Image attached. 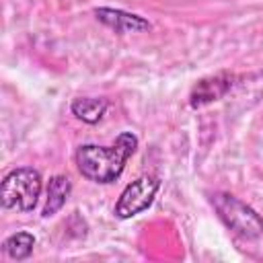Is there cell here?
Instances as JSON below:
<instances>
[{"label":"cell","instance_id":"cell-1","mask_svg":"<svg viewBox=\"0 0 263 263\" xmlns=\"http://www.w3.org/2000/svg\"><path fill=\"white\" fill-rule=\"evenodd\" d=\"M136 148H138L136 134L123 132L117 136V140L111 146H99V144L78 146L74 160L84 179L107 185L119 179V175L125 168L127 158L136 152Z\"/></svg>","mask_w":263,"mask_h":263},{"label":"cell","instance_id":"cell-2","mask_svg":"<svg viewBox=\"0 0 263 263\" xmlns=\"http://www.w3.org/2000/svg\"><path fill=\"white\" fill-rule=\"evenodd\" d=\"M41 195V173L33 166L10 171L0 185V201L6 210L33 212Z\"/></svg>","mask_w":263,"mask_h":263},{"label":"cell","instance_id":"cell-3","mask_svg":"<svg viewBox=\"0 0 263 263\" xmlns=\"http://www.w3.org/2000/svg\"><path fill=\"white\" fill-rule=\"evenodd\" d=\"M212 203L220 216V220L238 236L247 240H255L263 234V218L245 201L230 193H214Z\"/></svg>","mask_w":263,"mask_h":263},{"label":"cell","instance_id":"cell-4","mask_svg":"<svg viewBox=\"0 0 263 263\" xmlns=\"http://www.w3.org/2000/svg\"><path fill=\"white\" fill-rule=\"evenodd\" d=\"M160 189V179L158 177H138L136 181H132L119 195L117 203H115V216L121 220L134 218L140 212L148 210L156 197V191Z\"/></svg>","mask_w":263,"mask_h":263},{"label":"cell","instance_id":"cell-5","mask_svg":"<svg viewBox=\"0 0 263 263\" xmlns=\"http://www.w3.org/2000/svg\"><path fill=\"white\" fill-rule=\"evenodd\" d=\"M95 16L99 23H103L105 27L113 29L115 33H142V31H150L152 25L134 12L121 10V8H109V6H101L95 8Z\"/></svg>","mask_w":263,"mask_h":263},{"label":"cell","instance_id":"cell-6","mask_svg":"<svg viewBox=\"0 0 263 263\" xmlns=\"http://www.w3.org/2000/svg\"><path fill=\"white\" fill-rule=\"evenodd\" d=\"M230 88H232V76L218 74L212 78H203L193 86V90L189 95V103H191V107H203L212 101L222 99Z\"/></svg>","mask_w":263,"mask_h":263},{"label":"cell","instance_id":"cell-7","mask_svg":"<svg viewBox=\"0 0 263 263\" xmlns=\"http://www.w3.org/2000/svg\"><path fill=\"white\" fill-rule=\"evenodd\" d=\"M70 191H72V183H70L68 177H64V175L51 177L49 183H47V199H45L43 216L49 218V216L58 214L64 208L66 199L70 197Z\"/></svg>","mask_w":263,"mask_h":263},{"label":"cell","instance_id":"cell-8","mask_svg":"<svg viewBox=\"0 0 263 263\" xmlns=\"http://www.w3.org/2000/svg\"><path fill=\"white\" fill-rule=\"evenodd\" d=\"M107 107H109V103H107L105 99H92V97L74 99L72 105H70L72 113H74L78 119H82L84 123H97V121L105 115Z\"/></svg>","mask_w":263,"mask_h":263},{"label":"cell","instance_id":"cell-9","mask_svg":"<svg viewBox=\"0 0 263 263\" xmlns=\"http://www.w3.org/2000/svg\"><path fill=\"white\" fill-rule=\"evenodd\" d=\"M33 247H35V236L31 232H14L2 242V251L14 261L27 259L33 253Z\"/></svg>","mask_w":263,"mask_h":263}]
</instances>
